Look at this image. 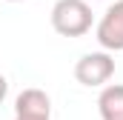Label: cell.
I'll list each match as a JSON object with an SVG mask.
<instances>
[{"instance_id": "1", "label": "cell", "mask_w": 123, "mask_h": 120, "mask_svg": "<svg viewBox=\"0 0 123 120\" xmlns=\"http://www.w3.org/2000/svg\"><path fill=\"white\" fill-rule=\"evenodd\" d=\"M52 26L63 37H80L92 29V6L86 0H57L52 9Z\"/></svg>"}, {"instance_id": "2", "label": "cell", "mask_w": 123, "mask_h": 120, "mask_svg": "<svg viewBox=\"0 0 123 120\" xmlns=\"http://www.w3.org/2000/svg\"><path fill=\"white\" fill-rule=\"evenodd\" d=\"M112 74H115V60L109 57L106 52L83 54L77 60V66H74V77L83 86H103Z\"/></svg>"}, {"instance_id": "3", "label": "cell", "mask_w": 123, "mask_h": 120, "mask_svg": "<svg viewBox=\"0 0 123 120\" xmlns=\"http://www.w3.org/2000/svg\"><path fill=\"white\" fill-rule=\"evenodd\" d=\"M97 40H100L103 49H112V52L123 49V0H117L115 6H109V12L100 17Z\"/></svg>"}, {"instance_id": "4", "label": "cell", "mask_w": 123, "mask_h": 120, "mask_svg": "<svg viewBox=\"0 0 123 120\" xmlns=\"http://www.w3.org/2000/svg\"><path fill=\"white\" fill-rule=\"evenodd\" d=\"M14 112L26 117H49L52 114V100L43 89H23L14 100Z\"/></svg>"}, {"instance_id": "5", "label": "cell", "mask_w": 123, "mask_h": 120, "mask_svg": "<svg viewBox=\"0 0 123 120\" xmlns=\"http://www.w3.org/2000/svg\"><path fill=\"white\" fill-rule=\"evenodd\" d=\"M97 109L103 120H123V83L106 86L97 97Z\"/></svg>"}, {"instance_id": "6", "label": "cell", "mask_w": 123, "mask_h": 120, "mask_svg": "<svg viewBox=\"0 0 123 120\" xmlns=\"http://www.w3.org/2000/svg\"><path fill=\"white\" fill-rule=\"evenodd\" d=\"M6 91H9V83H6V77L0 74V103H3V97H6Z\"/></svg>"}, {"instance_id": "7", "label": "cell", "mask_w": 123, "mask_h": 120, "mask_svg": "<svg viewBox=\"0 0 123 120\" xmlns=\"http://www.w3.org/2000/svg\"><path fill=\"white\" fill-rule=\"evenodd\" d=\"M14 120H49V117H26V114H17Z\"/></svg>"}]
</instances>
